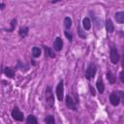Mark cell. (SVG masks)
<instances>
[{
  "label": "cell",
  "instance_id": "7402d4cb",
  "mask_svg": "<svg viewBox=\"0 0 124 124\" xmlns=\"http://www.w3.org/2000/svg\"><path fill=\"white\" fill-rule=\"evenodd\" d=\"M78 35L81 37V38H86V34L85 33H83V31H82V29L80 28V26L79 25H78Z\"/></svg>",
  "mask_w": 124,
  "mask_h": 124
},
{
  "label": "cell",
  "instance_id": "cb8c5ba5",
  "mask_svg": "<svg viewBox=\"0 0 124 124\" xmlns=\"http://www.w3.org/2000/svg\"><path fill=\"white\" fill-rule=\"evenodd\" d=\"M89 89H90L91 95H92V96H95V94H96V93H95V90H94V89L92 88V86H89Z\"/></svg>",
  "mask_w": 124,
  "mask_h": 124
},
{
  "label": "cell",
  "instance_id": "4316f807",
  "mask_svg": "<svg viewBox=\"0 0 124 124\" xmlns=\"http://www.w3.org/2000/svg\"><path fill=\"white\" fill-rule=\"evenodd\" d=\"M31 62H32V64H33V65H36V63H35V61H34V60H31Z\"/></svg>",
  "mask_w": 124,
  "mask_h": 124
},
{
  "label": "cell",
  "instance_id": "7a4b0ae2",
  "mask_svg": "<svg viewBox=\"0 0 124 124\" xmlns=\"http://www.w3.org/2000/svg\"><path fill=\"white\" fill-rule=\"evenodd\" d=\"M96 71H97L96 65H95L94 63H90V64L88 65V67L86 68V70H85V78H86V79L90 80V79L95 76Z\"/></svg>",
  "mask_w": 124,
  "mask_h": 124
},
{
  "label": "cell",
  "instance_id": "ffe728a7",
  "mask_svg": "<svg viewBox=\"0 0 124 124\" xmlns=\"http://www.w3.org/2000/svg\"><path fill=\"white\" fill-rule=\"evenodd\" d=\"M45 122L46 124H55V119L52 115H47L46 118H45Z\"/></svg>",
  "mask_w": 124,
  "mask_h": 124
},
{
  "label": "cell",
  "instance_id": "9a60e30c",
  "mask_svg": "<svg viewBox=\"0 0 124 124\" xmlns=\"http://www.w3.org/2000/svg\"><path fill=\"white\" fill-rule=\"evenodd\" d=\"M82 26H83L84 30H89L91 28V21H90L89 17H84L82 19Z\"/></svg>",
  "mask_w": 124,
  "mask_h": 124
},
{
  "label": "cell",
  "instance_id": "7c38bea8",
  "mask_svg": "<svg viewBox=\"0 0 124 124\" xmlns=\"http://www.w3.org/2000/svg\"><path fill=\"white\" fill-rule=\"evenodd\" d=\"M28 32H29V28L27 26H22L18 29V35L21 38H25L28 35Z\"/></svg>",
  "mask_w": 124,
  "mask_h": 124
},
{
  "label": "cell",
  "instance_id": "4fadbf2b",
  "mask_svg": "<svg viewBox=\"0 0 124 124\" xmlns=\"http://www.w3.org/2000/svg\"><path fill=\"white\" fill-rule=\"evenodd\" d=\"M44 49H45V53H46V57H50V58L55 57V53H54V51H53L50 47L45 46H44Z\"/></svg>",
  "mask_w": 124,
  "mask_h": 124
},
{
  "label": "cell",
  "instance_id": "603a6c76",
  "mask_svg": "<svg viewBox=\"0 0 124 124\" xmlns=\"http://www.w3.org/2000/svg\"><path fill=\"white\" fill-rule=\"evenodd\" d=\"M64 34H65L66 38H67V39H68L70 42H72V41H73V35H72L71 33H69L68 31H65V32H64Z\"/></svg>",
  "mask_w": 124,
  "mask_h": 124
},
{
  "label": "cell",
  "instance_id": "d6986e66",
  "mask_svg": "<svg viewBox=\"0 0 124 124\" xmlns=\"http://www.w3.org/2000/svg\"><path fill=\"white\" fill-rule=\"evenodd\" d=\"M64 26H65L67 29L71 28V26H72V19H71L69 16H66V17L64 18Z\"/></svg>",
  "mask_w": 124,
  "mask_h": 124
},
{
  "label": "cell",
  "instance_id": "44dd1931",
  "mask_svg": "<svg viewBox=\"0 0 124 124\" xmlns=\"http://www.w3.org/2000/svg\"><path fill=\"white\" fill-rule=\"evenodd\" d=\"M16 24V18H13V19H12V21H11V28H10V29H8L7 31H8V32H12V31H14Z\"/></svg>",
  "mask_w": 124,
  "mask_h": 124
},
{
  "label": "cell",
  "instance_id": "d4e9b609",
  "mask_svg": "<svg viewBox=\"0 0 124 124\" xmlns=\"http://www.w3.org/2000/svg\"><path fill=\"white\" fill-rule=\"evenodd\" d=\"M119 78H120V80L123 82V81H124V78H123V72H122V71H121L120 74H119Z\"/></svg>",
  "mask_w": 124,
  "mask_h": 124
},
{
  "label": "cell",
  "instance_id": "8992f818",
  "mask_svg": "<svg viewBox=\"0 0 124 124\" xmlns=\"http://www.w3.org/2000/svg\"><path fill=\"white\" fill-rule=\"evenodd\" d=\"M12 116L16 121H22L23 120V113L19 110L18 108H15L12 111Z\"/></svg>",
  "mask_w": 124,
  "mask_h": 124
},
{
  "label": "cell",
  "instance_id": "5bb4252c",
  "mask_svg": "<svg viewBox=\"0 0 124 124\" xmlns=\"http://www.w3.org/2000/svg\"><path fill=\"white\" fill-rule=\"evenodd\" d=\"M4 74L8 77V78H14L15 77V70L11 67H6L4 69Z\"/></svg>",
  "mask_w": 124,
  "mask_h": 124
},
{
  "label": "cell",
  "instance_id": "ac0fdd59",
  "mask_svg": "<svg viewBox=\"0 0 124 124\" xmlns=\"http://www.w3.org/2000/svg\"><path fill=\"white\" fill-rule=\"evenodd\" d=\"M32 55H33V57H40V55H41V48L40 47H38V46H34V47H32Z\"/></svg>",
  "mask_w": 124,
  "mask_h": 124
},
{
  "label": "cell",
  "instance_id": "6da1fadb",
  "mask_svg": "<svg viewBox=\"0 0 124 124\" xmlns=\"http://www.w3.org/2000/svg\"><path fill=\"white\" fill-rule=\"evenodd\" d=\"M46 104L48 108H52L54 106V97L50 86H47L46 89Z\"/></svg>",
  "mask_w": 124,
  "mask_h": 124
},
{
  "label": "cell",
  "instance_id": "9c48e42d",
  "mask_svg": "<svg viewBox=\"0 0 124 124\" xmlns=\"http://www.w3.org/2000/svg\"><path fill=\"white\" fill-rule=\"evenodd\" d=\"M96 87H97V90L99 91V93H104L105 91V85H104V81L102 79V78H99L97 79V82H96Z\"/></svg>",
  "mask_w": 124,
  "mask_h": 124
},
{
  "label": "cell",
  "instance_id": "e0dca14e",
  "mask_svg": "<svg viewBox=\"0 0 124 124\" xmlns=\"http://www.w3.org/2000/svg\"><path fill=\"white\" fill-rule=\"evenodd\" d=\"M26 124H38L36 116H34L33 114H29L26 118Z\"/></svg>",
  "mask_w": 124,
  "mask_h": 124
},
{
  "label": "cell",
  "instance_id": "2e32d148",
  "mask_svg": "<svg viewBox=\"0 0 124 124\" xmlns=\"http://www.w3.org/2000/svg\"><path fill=\"white\" fill-rule=\"evenodd\" d=\"M107 78H108V82H109L110 84H113V83H115V81H116V78L114 77V75H113L110 71H108V72H107Z\"/></svg>",
  "mask_w": 124,
  "mask_h": 124
},
{
  "label": "cell",
  "instance_id": "5b68a950",
  "mask_svg": "<svg viewBox=\"0 0 124 124\" xmlns=\"http://www.w3.org/2000/svg\"><path fill=\"white\" fill-rule=\"evenodd\" d=\"M109 102H110V104L112 106H115V107L118 106L119 103H120V97H119L118 93H116V92L110 93V95H109Z\"/></svg>",
  "mask_w": 124,
  "mask_h": 124
},
{
  "label": "cell",
  "instance_id": "277c9868",
  "mask_svg": "<svg viewBox=\"0 0 124 124\" xmlns=\"http://www.w3.org/2000/svg\"><path fill=\"white\" fill-rule=\"evenodd\" d=\"M109 57H110V61L112 64H117L119 61V53L118 50L116 49V47H111L110 48V52H109Z\"/></svg>",
  "mask_w": 124,
  "mask_h": 124
},
{
  "label": "cell",
  "instance_id": "ba28073f",
  "mask_svg": "<svg viewBox=\"0 0 124 124\" xmlns=\"http://www.w3.org/2000/svg\"><path fill=\"white\" fill-rule=\"evenodd\" d=\"M63 47V41L60 37H56V39L53 42V48L56 51H60Z\"/></svg>",
  "mask_w": 124,
  "mask_h": 124
},
{
  "label": "cell",
  "instance_id": "30bf717a",
  "mask_svg": "<svg viewBox=\"0 0 124 124\" xmlns=\"http://www.w3.org/2000/svg\"><path fill=\"white\" fill-rule=\"evenodd\" d=\"M114 17H115V20H116L117 23H119V24H123L124 23V13L123 12L115 13Z\"/></svg>",
  "mask_w": 124,
  "mask_h": 124
},
{
  "label": "cell",
  "instance_id": "3957f363",
  "mask_svg": "<svg viewBox=\"0 0 124 124\" xmlns=\"http://www.w3.org/2000/svg\"><path fill=\"white\" fill-rule=\"evenodd\" d=\"M55 93H56L57 99L59 101H62L63 96H64V82H63V80H60L59 83L57 84L56 89H55Z\"/></svg>",
  "mask_w": 124,
  "mask_h": 124
},
{
  "label": "cell",
  "instance_id": "484cf974",
  "mask_svg": "<svg viewBox=\"0 0 124 124\" xmlns=\"http://www.w3.org/2000/svg\"><path fill=\"white\" fill-rule=\"evenodd\" d=\"M4 8H5V4L0 3V9H4Z\"/></svg>",
  "mask_w": 124,
  "mask_h": 124
},
{
  "label": "cell",
  "instance_id": "8fae6325",
  "mask_svg": "<svg viewBox=\"0 0 124 124\" xmlns=\"http://www.w3.org/2000/svg\"><path fill=\"white\" fill-rule=\"evenodd\" d=\"M106 29H107L108 33H112L114 31V25L110 18H108L106 20Z\"/></svg>",
  "mask_w": 124,
  "mask_h": 124
},
{
  "label": "cell",
  "instance_id": "52a82bcc",
  "mask_svg": "<svg viewBox=\"0 0 124 124\" xmlns=\"http://www.w3.org/2000/svg\"><path fill=\"white\" fill-rule=\"evenodd\" d=\"M65 103H66V106H67L68 108L73 109V110H76V109H77L76 103H75V101L73 100V98H72L70 95H67V96H66V98H65Z\"/></svg>",
  "mask_w": 124,
  "mask_h": 124
}]
</instances>
